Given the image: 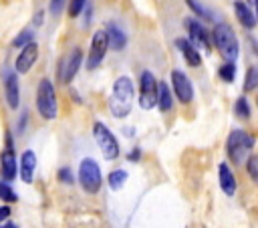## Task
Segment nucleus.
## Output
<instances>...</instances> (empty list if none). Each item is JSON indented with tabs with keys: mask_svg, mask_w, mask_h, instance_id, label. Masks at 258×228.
Returning a JSON list of instances; mask_svg holds the SVG:
<instances>
[{
	"mask_svg": "<svg viewBox=\"0 0 258 228\" xmlns=\"http://www.w3.org/2000/svg\"><path fill=\"white\" fill-rule=\"evenodd\" d=\"M133 81L129 77H119L113 83V93L109 99V111L113 117L123 119L131 113V105H133Z\"/></svg>",
	"mask_w": 258,
	"mask_h": 228,
	"instance_id": "1",
	"label": "nucleus"
},
{
	"mask_svg": "<svg viewBox=\"0 0 258 228\" xmlns=\"http://www.w3.org/2000/svg\"><path fill=\"white\" fill-rule=\"evenodd\" d=\"M256 139L248 133V131H242V129H234L228 139H226V153H228V159L234 163V165H244V161H248V153L250 149L254 147Z\"/></svg>",
	"mask_w": 258,
	"mask_h": 228,
	"instance_id": "2",
	"label": "nucleus"
},
{
	"mask_svg": "<svg viewBox=\"0 0 258 228\" xmlns=\"http://www.w3.org/2000/svg\"><path fill=\"white\" fill-rule=\"evenodd\" d=\"M212 36H214V44H216V48L220 50V54H222L228 63H234L236 56H238V50H240L234 28H232L230 24H226V22H218V24L214 26Z\"/></svg>",
	"mask_w": 258,
	"mask_h": 228,
	"instance_id": "3",
	"label": "nucleus"
},
{
	"mask_svg": "<svg viewBox=\"0 0 258 228\" xmlns=\"http://www.w3.org/2000/svg\"><path fill=\"white\" fill-rule=\"evenodd\" d=\"M36 109L40 117L44 119H54L58 115V101L54 93V85L50 79H40L38 89H36Z\"/></svg>",
	"mask_w": 258,
	"mask_h": 228,
	"instance_id": "4",
	"label": "nucleus"
},
{
	"mask_svg": "<svg viewBox=\"0 0 258 228\" xmlns=\"http://www.w3.org/2000/svg\"><path fill=\"white\" fill-rule=\"evenodd\" d=\"M101 167L95 159L85 157L79 165V184L83 186L85 192L89 194H97L101 190Z\"/></svg>",
	"mask_w": 258,
	"mask_h": 228,
	"instance_id": "5",
	"label": "nucleus"
},
{
	"mask_svg": "<svg viewBox=\"0 0 258 228\" xmlns=\"http://www.w3.org/2000/svg\"><path fill=\"white\" fill-rule=\"evenodd\" d=\"M93 135H95V141H97V145H99V149H101V153H103L105 159L111 161V159H117L119 157V143H117L115 135L107 129L105 123L97 121L93 125Z\"/></svg>",
	"mask_w": 258,
	"mask_h": 228,
	"instance_id": "6",
	"label": "nucleus"
},
{
	"mask_svg": "<svg viewBox=\"0 0 258 228\" xmlns=\"http://www.w3.org/2000/svg\"><path fill=\"white\" fill-rule=\"evenodd\" d=\"M157 91H159V83L155 81L153 73L143 71L141 79H139V105L141 109H151L157 105Z\"/></svg>",
	"mask_w": 258,
	"mask_h": 228,
	"instance_id": "7",
	"label": "nucleus"
},
{
	"mask_svg": "<svg viewBox=\"0 0 258 228\" xmlns=\"http://www.w3.org/2000/svg\"><path fill=\"white\" fill-rule=\"evenodd\" d=\"M107 48H109V36H107V30H97V32L93 34L91 50H89V59H87V69H89V71L97 69V67L103 63Z\"/></svg>",
	"mask_w": 258,
	"mask_h": 228,
	"instance_id": "8",
	"label": "nucleus"
},
{
	"mask_svg": "<svg viewBox=\"0 0 258 228\" xmlns=\"http://www.w3.org/2000/svg\"><path fill=\"white\" fill-rule=\"evenodd\" d=\"M81 61H83V50H81L79 46L73 48V50L62 59V63H60V81H62L64 85H69V83L75 79L77 71L81 69Z\"/></svg>",
	"mask_w": 258,
	"mask_h": 228,
	"instance_id": "9",
	"label": "nucleus"
},
{
	"mask_svg": "<svg viewBox=\"0 0 258 228\" xmlns=\"http://www.w3.org/2000/svg\"><path fill=\"white\" fill-rule=\"evenodd\" d=\"M171 85H173V93L179 99V103H189L194 99V87L191 81L187 79L185 73H181L179 69H175L171 73Z\"/></svg>",
	"mask_w": 258,
	"mask_h": 228,
	"instance_id": "10",
	"label": "nucleus"
},
{
	"mask_svg": "<svg viewBox=\"0 0 258 228\" xmlns=\"http://www.w3.org/2000/svg\"><path fill=\"white\" fill-rule=\"evenodd\" d=\"M187 30H189V38H191V44L196 48H206V50H212V42H214V36H210V32L202 26V22L198 18H189L187 20Z\"/></svg>",
	"mask_w": 258,
	"mask_h": 228,
	"instance_id": "11",
	"label": "nucleus"
},
{
	"mask_svg": "<svg viewBox=\"0 0 258 228\" xmlns=\"http://www.w3.org/2000/svg\"><path fill=\"white\" fill-rule=\"evenodd\" d=\"M4 95H6L8 107L10 109H18V103H20V85H18V73L16 71L6 73V77H4Z\"/></svg>",
	"mask_w": 258,
	"mask_h": 228,
	"instance_id": "12",
	"label": "nucleus"
},
{
	"mask_svg": "<svg viewBox=\"0 0 258 228\" xmlns=\"http://www.w3.org/2000/svg\"><path fill=\"white\" fill-rule=\"evenodd\" d=\"M36 59H38V44H36V42H30V44L24 46V48L18 52V56H16V73H20V75L28 73Z\"/></svg>",
	"mask_w": 258,
	"mask_h": 228,
	"instance_id": "13",
	"label": "nucleus"
},
{
	"mask_svg": "<svg viewBox=\"0 0 258 228\" xmlns=\"http://www.w3.org/2000/svg\"><path fill=\"white\" fill-rule=\"evenodd\" d=\"M0 172H2V178L4 180H14L16 174H18V161H16V155L12 151V147H6L0 155Z\"/></svg>",
	"mask_w": 258,
	"mask_h": 228,
	"instance_id": "14",
	"label": "nucleus"
},
{
	"mask_svg": "<svg viewBox=\"0 0 258 228\" xmlns=\"http://www.w3.org/2000/svg\"><path fill=\"white\" fill-rule=\"evenodd\" d=\"M218 178H220V188H222V192H224L226 196H234L238 184H236V178H234L232 167H230L226 161L220 163V167H218Z\"/></svg>",
	"mask_w": 258,
	"mask_h": 228,
	"instance_id": "15",
	"label": "nucleus"
},
{
	"mask_svg": "<svg viewBox=\"0 0 258 228\" xmlns=\"http://www.w3.org/2000/svg\"><path fill=\"white\" fill-rule=\"evenodd\" d=\"M34 167H36V155L32 149L22 151L20 155V178L24 184H30L34 178Z\"/></svg>",
	"mask_w": 258,
	"mask_h": 228,
	"instance_id": "16",
	"label": "nucleus"
},
{
	"mask_svg": "<svg viewBox=\"0 0 258 228\" xmlns=\"http://www.w3.org/2000/svg\"><path fill=\"white\" fill-rule=\"evenodd\" d=\"M175 46L181 50V54H183V59H185V63H187L189 67H200V65H202V56H200L198 48L191 44V40H187V38H177V40H175Z\"/></svg>",
	"mask_w": 258,
	"mask_h": 228,
	"instance_id": "17",
	"label": "nucleus"
},
{
	"mask_svg": "<svg viewBox=\"0 0 258 228\" xmlns=\"http://www.w3.org/2000/svg\"><path fill=\"white\" fill-rule=\"evenodd\" d=\"M234 10H236V16H238V20H240V24H242L244 28H254V26L258 24L256 14L250 10L248 2H244V0H236V2H234Z\"/></svg>",
	"mask_w": 258,
	"mask_h": 228,
	"instance_id": "18",
	"label": "nucleus"
},
{
	"mask_svg": "<svg viewBox=\"0 0 258 228\" xmlns=\"http://www.w3.org/2000/svg\"><path fill=\"white\" fill-rule=\"evenodd\" d=\"M107 36H109V46H111V48H115V50L125 48L127 36H125V32H123L115 22H109V26H107Z\"/></svg>",
	"mask_w": 258,
	"mask_h": 228,
	"instance_id": "19",
	"label": "nucleus"
},
{
	"mask_svg": "<svg viewBox=\"0 0 258 228\" xmlns=\"http://www.w3.org/2000/svg\"><path fill=\"white\" fill-rule=\"evenodd\" d=\"M173 105V99H171V89L165 81L159 83V91H157V107L161 113H167Z\"/></svg>",
	"mask_w": 258,
	"mask_h": 228,
	"instance_id": "20",
	"label": "nucleus"
},
{
	"mask_svg": "<svg viewBox=\"0 0 258 228\" xmlns=\"http://www.w3.org/2000/svg\"><path fill=\"white\" fill-rule=\"evenodd\" d=\"M234 115L238 119H248L250 117V103L246 97H238L234 103Z\"/></svg>",
	"mask_w": 258,
	"mask_h": 228,
	"instance_id": "21",
	"label": "nucleus"
},
{
	"mask_svg": "<svg viewBox=\"0 0 258 228\" xmlns=\"http://www.w3.org/2000/svg\"><path fill=\"white\" fill-rule=\"evenodd\" d=\"M125 182H127V172L125 169H115V172L109 174V188L111 190H121Z\"/></svg>",
	"mask_w": 258,
	"mask_h": 228,
	"instance_id": "22",
	"label": "nucleus"
},
{
	"mask_svg": "<svg viewBox=\"0 0 258 228\" xmlns=\"http://www.w3.org/2000/svg\"><path fill=\"white\" fill-rule=\"evenodd\" d=\"M258 87V65L250 67L248 73H246V79H244V91H254Z\"/></svg>",
	"mask_w": 258,
	"mask_h": 228,
	"instance_id": "23",
	"label": "nucleus"
},
{
	"mask_svg": "<svg viewBox=\"0 0 258 228\" xmlns=\"http://www.w3.org/2000/svg\"><path fill=\"white\" fill-rule=\"evenodd\" d=\"M32 36H34V30H32V28H24V30H20L18 36L12 40V46H22V48H24V46H28L30 42H34Z\"/></svg>",
	"mask_w": 258,
	"mask_h": 228,
	"instance_id": "24",
	"label": "nucleus"
},
{
	"mask_svg": "<svg viewBox=\"0 0 258 228\" xmlns=\"http://www.w3.org/2000/svg\"><path fill=\"white\" fill-rule=\"evenodd\" d=\"M187 2V6L196 12V16L198 18H204V20H212V12L202 4V2H198V0H185Z\"/></svg>",
	"mask_w": 258,
	"mask_h": 228,
	"instance_id": "25",
	"label": "nucleus"
},
{
	"mask_svg": "<svg viewBox=\"0 0 258 228\" xmlns=\"http://www.w3.org/2000/svg\"><path fill=\"white\" fill-rule=\"evenodd\" d=\"M236 77V65L234 63H224L220 67V79L226 81V83H232Z\"/></svg>",
	"mask_w": 258,
	"mask_h": 228,
	"instance_id": "26",
	"label": "nucleus"
},
{
	"mask_svg": "<svg viewBox=\"0 0 258 228\" xmlns=\"http://www.w3.org/2000/svg\"><path fill=\"white\" fill-rule=\"evenodd\" d=\"M0 198H2L4 202H16V200H18L16 192H14L6 182H0Z\"/></svg>",
	"mask_w": 258,
	"mask_h": 228,
	"instance_id": "27",
	"label": "nucleus"
},
{
	"mask_svg": "<svg viewBox=\"0 0 258 228\" xmlns=\"http://www.w3.org/2000/svg\"><path fill=\"white\" fill-rule=\"evenodd\" d=\"M246 169H248V176L258 184V155H250V157H248Z\"/></svg>",
	"mask_w": 258,
	"mask_h": 228,
	"instance_id": "28",
	"label": "nucleus"
},
{
	"mask_svg": "<svg viewBox=\"0 0 258 228\" xmlns=\"http://www.w3.org/2000/svg\"><path fill=\"white\" fill-rule=\"evenodd\" d=\"M87 8V0H71L69 2V16H79Z\"/></svg>",
	"mask_w": 258,
	"mask_h": 228,
	"instance_id": "29",
	"label": "nucleus"
},
{
	"mask_svg": "<svg viewBox=\"0 0 258 228\" xmlns=\"http://www.w3.org/2000/svg\"><path fill=\"white\" fill-rule=\"evenodd\" d=\"M64 4H67V0H50V6H48V10H50V16H54V18H56V16L62 12Z\"/></svg>",
	"mask_w": 258,
	"mask_h": 228,
	"instance_id": "30",
	"label": "nucleus"
},
{
	"mask_svg": "<svg viewBox=\"0 0 258 228\" xmlns=\"http://www.w3.org/2000/svg\"><path fill=\"white\" fill-rule=\"evenodd\" d=\"M58 180H60L62 184H73V174H71V169H69V167L58 169Z\"/></svg>",
	"mask_w": 258,
	"mask_h": 228,
	"instance_id": "31",
	"label": "nucleus"
},
{
	"mask_svg": "<svg viewBox=\"0 0 258 228\" xmlns=\"http://www.w3.org/2000/svg\"><path fill=\"white\" fill-rule=\"evenodd\" d=\"M139 157H141V149H139V147H135V149H133V151H129V155H127V159H129V161H137Z\"/></svg>",
	"mask_w": 258,
	"mask_h": 228,
	"instance_id": "32",
	"label": "nucleus"
},
{
	"mask_svg": "<svg viewBox=\"0 0 258 228\" xmlns=\"http://www.w3.org/2000/svg\"><path fill=\"white\" fill-rule=\"evenodd\" d=\"M10 216V208L8 206H0V224Z\"/></svg>",
	"mask_w": 258,
	"mask_h": 228,
	"instance_id": "33",
	"label": "nucleus"
},
{
	"mask_svg": "<svg viewBox=\"0 0 258 228\" xmlns=\"http://www.w3.org/2000/svg\"><path fill=\"white\" fill-rule=\"evenodd\" d=\"M42 16H44V12H42V10H38V12H36V16L32 18L34 26H40V24H42Z\"/></svg>",
	"mask_w": 258,
	"mask_h": 228,
	"instance_id": "34",
	"label": "nucleus"
},
{
	"mask_svg": "<svg viewBox=\"0 0 258 228\" xmlns=\"http://www.w3.org/2000/svg\"><path fill=\"white\" fill-rule=\"evenodd\" d=\"M0 228H16V224L14 222H4V224H0Z\"/></svg>",
	"mask_w": 258,
	"mask_h": 228,
	"instance_id": "35",
	"label": "nucleus"
},
{
	"mask_svg": "<svg viewBox=\"0 0 258 228\" xmlns=\"http://www.w3.org/2000/svg\"><path fill=\"white\" fill-rule=\"evenodd\" d=\"M252 46H254V50H256V54H258V40L252 38Z\"/></svg>",
	"mask_w": 258,
	"mask_h": 228,
	"instance_id": "36",
	"label": "nucleus"
},
{
	"mask_svg": "<svg viewBox=\"0 0 258 228\" xmlns=\"http://www.w3.org/2000/svg\"><path fill=\"white\" fill-rule=\"evenodd\" d=\"M254 4H256V20H258V0H256Z\"/></svg>",
	"mask_w": 258,
	"mask_h": 228,
	"instance_id": "37",
	"label": "nucleus"
},
{
	"mask_svg": "<svg viewBox=\"0 0 258 228\" xmlns=\"http://www.w3.org/2000/svg\"><path fill=\"white\" fill-rule=\"evenodd\" d=\"M254 2H256V0H254Z\"/></svg>",
	"mask_w": 258,
	"mask_h": 228,
	"instance_id": "38",
	"label": "nucleus"
}]
</instances>
